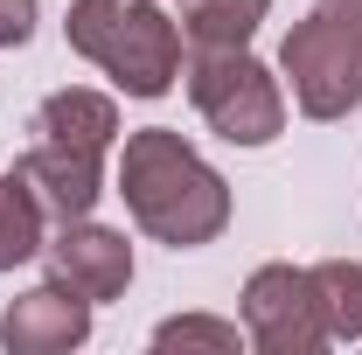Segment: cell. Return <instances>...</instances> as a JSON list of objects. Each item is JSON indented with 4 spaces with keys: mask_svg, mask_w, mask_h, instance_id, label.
Listing matches in <instances>:
<instances>
[{
    "mask_svg": "<svg viewBox=\"0 0 362 355\" xmlns=\"http://www.w3.org/2000/svg\"><path fill=\"white\" fill-rule=\"evenodd\" d=\"M119 195L146 237H160L168 251H195L209 237H223L230 223V181L168 126H146L119 153Z\"/></svg>",
    "mask_w": 362,
    "mask_h": 355,
    "instance_id": "obj_1",
    "label": "cell"
},
{
    "mask_svg": "<svg viewBox=\"0 0 362 355\" xmlns=\"http://www.w3.org/2000/svg\"><path fill=\"white\" fill-rule=\"evenodd\" d=\"M70 49L133 98H160L181 77V35L153 0H70Z\"/></svg>",
    "mask_w": 362,
    "mask_h": 355,
    "instance_id": "obj_2",
    "label": "cell"
},
{
    "mask_svg": "<svg viewBox=\"0 0 362 355\" xmlns=\"http://www.w3.org/2000/svg\"><path fill=\"white\" fill-rule=\"evenodd\" d=\"M293 105L307 119H349L362 105V0H320L279 49Z\"/></svg>",
    "mask_w": 362,
    "mask_h": 355,
    "instance_id": "obj_3",
    "label": "cell"
},
{
    "mask_svg": "<svg viewBox=\"0 0 362 355\" xmlns=\"http://www.w3.org/2000/svg\"><path fill=\"white\" fill-rule=\"evenodd\" d=\"M188 98L209 119V133L230 139V146H272L279 126H286V98L272 84V70L244 49H195Z\"/></svg>",
    "mask_w": 362,
    "mask_h": 355,
    "instance_id": "obj_4",
    "label": "cell"
},
{
    "mask_svg": "<svg viewBox=\"0 0 362 355\" xmlns=\"http://www.w3.org/2000/svg\"><path fill=\"white\" fill-rule=\"evenodd\" d=\"M244 334L265 355H314L327 349V320L314 300V272L300 265H258L244 286Z\"/></svg>",
    "mask_w": 362,
    "mask_h": 355,
    "instance_id": "obj_5",
    "label": "cell"
},
{
    "mask_svg": "<svg viewBox=\"0 0 362 355\" xmlns=\"http://www.w3.org/2000/svg\"><path fill=\"white\" fill-rule=\"evenodd\" d=\"M42 258H49V279L70 286V293H84L90 307L98 300H119L133 286V244L119 230H105V223H84V216L63 223L42 244Z\"/></svg>",
    "mask_w": 362,
    "mask_h": 355,
    "instance_id": "obj_6",
    "label": "cell"
},
{
    "mask_svg": "<svg viewBox=\"0 0 362 355\" xmlns=\"http://www.w3.org/2000/svg\"><path fill=\"white\" fill-rule=\"evenodd\" d=\"M14 168H21V181L35 188V202H42L56 223L90 216V202L105 195V153H98V146H70V139H28V153H21Z\"/></svg>",
    "mask_w": 362,
    "mask_h": 355,
    "instance_id": "obj_7",
    "label": "cell"
},
{
    "mask_svg": "<svg viewBox=\"0 0 362 355\" xmlns=\"http://www.w3.org/2000/svg\"><path fill=\"white\" fill-rule=\"evenodd\" d=\"M84 334H90V300L70 293V286H56V279L35 286V293H21L14 307L0 313L7 355H70Z\"/></svg>",
    "mask_w": 362,
    "mask_h": 355,
    "instance_id": "obj_8",
    "label": "cell"
},
{
    "mask_svg": "<svg viewBox=\"0 0 362 355\" xmlns=\"http://www.w3.org/2000/svg\"><path fill=\"white\" fill-rule=\"evenodd\" d=\"M28 133L35 139H70V146H112L119 133V105L105 98V91H56L35 105V119H28Z\"/></svg>",
    "mask_w": 362,
    "mask_h": 355,
    "instance_id": "obj_9",
    "label": "cell"
},
{
    "mask_svg": "<svg viewBox=\"0 0 362 355\" xmlns=\"http://www.w3.org/2000/svg\"><path fill=\"white\" fill-rule=\"evenodd\" d=\"M175 7H181V35L195 49H244L272 14V0H175Z\"/></svg>",
    "mask_w": 362,
    "mask_h": 355,
    "instance_id": "obj_10",
    "label": "cell"
},
{
    "mask_svg": "<svg viewBox=\"0 0 362 355\" xmlns=\"http://www.w3.org/2000/svg\"><path fill=\"white\" fill-rule=\"evenodd\" d=\"M42 202H35V188L21 181V168L0 181V272H14V265H28L35 251H42L49 237H42Z\"/></svg>",
    "mask_w": 362,
    "mask_h": 355,
    "instance_id": "obj_11",
    "label": "cell"
},
{
    "mask_svg": "<svg viewBox=\"0 0 362 355\" xmlns=\"http://www.w3.org/2000/svg\"><path fill=\"white\" fill-rule=\"evenodd\" d=\"M314 300L327 320V342H362V265H349V258L314 265Z\"/></svg>",
    "mask_w": 362,
    "mask_h": 355,
    "instance_id": "obj_12",
    "label": "cell"
},
{
    "mask_svg": "<svg viewBox=\"0 0 362 355\" xmlns=\"http://www.w3.org/2000/svg\"><path fill=\"white\" fill-rule=\"evenodd\" d=\"M153 342H160V349H237V327H230V320H202V313H188V320H160Z\"/></svg>",
    "mask_w": 362,
    "mask_h": 355,
    "instance_id": "obj_13",
    "label": "cell"
},
{
    "mask_svg": "<svg viewBox=\"0 0 362 355\" xmlns=\"http://www.w3.org/2000/svg\"><path fill=\"white\" fill-rule=\"evenodd\" d=\"M35 35V0H0V49H21Z\"/></svg>",
    "mask_w": 362,
    "mask_h": 355,
    "instance_id": "obj_14",
    "label": "cell"
}]
</instances>
